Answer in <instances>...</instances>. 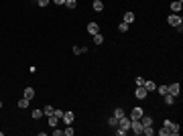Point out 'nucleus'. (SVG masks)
Instances as JSON below:
<instances>
[{
  "mask_svg": "<svg viewBox=\"0 0 183 136\" xmlns=\"http://www.w3.org/2000/svg\"><path fill=\"white\" fill-rule=\"evenodd\" d=\"M130 130H132V134H142V124H140V120H132V122H130Z\"/></svg>",
  "mask_w": 183,
  "mask_h": 136,
  "instance_id": "nucleus-1",
  "label": "nucleus"
},
{
  "mask_svg": "<svg viewBox=\"0 0 183 136\" xmlns=\"http://www.w3.org/2000/svg\"><path fill=\"white\" fill-rule=\"evenodd\" d=\"M167 20H169V25H171V27H179V25H181V16H179L177 12H173Z\"/></svg>",
  "mask_w": 183,
  "mask_h": 136,
  "instance_id": "nucleus-2",
  "label": "nucleus"
},
{
  "mask_svg": "<svg viewBox=\"0 0 183 136\" xmlns=\"http://www.w3.org/2000/svg\"><path fill=\"white\" fill-rule=\"evenodd\" d=\"M146 93H149V91H146V88H144V86H137V91H134L137 100H144V97H146Z\"/></svg>",
  "mask_w": 183,
  "mask_h": 136,
  "instance_id": "nucleus-3",
  "label": "nucleus"
},
{
  "mask_svg": "<svg viewBox=\"0 0 183 136\" xmlns=\"http://www.w3.org/2000/svg\"><path fill=\"white\" fill-rule=\"evenodd\" d=\"M130 122H132V120L124 116V118H120V120H118V126H120V128H124V130H130Z\"/></svg>",
  "mask_w": 183,
  "mask_h": 136,
  "instance_id": "nucleus-4",
  "label": "nucleus"
},
{
  "mask_svg": "<svg viewBox=\"0 0 183 136\" xmlns=\"http://www.w3.org/2000/svg\"><path fill=\"white\" fill-rule=\"evenodd\" d=\"M142 114H144V112H142V108H134V110L130 112V120H140V118H142Z\"/></svg>",
  "mask_w": 183,
  "mask_h": 136,
  "instance_id": "nucleus-5",
  "label": "nucleus"
},
{
  "mask_svg": "<svg viewBox=\"0 0 183 136\" xmlns=\"http://www.w3.org/2000/svg\"><path fill=\"white\" fill-rule=\"evenodd\" d=\"M73 118H75V114H73V112H63V118H61V120H63V122H65V126H67V124H71V122H73Z\"/></svg>",
  "mask_w": 183,
  "mask_h": 136,
  "instance_id": "nucleus-6",
  "label": "nucleus"
},
{
  "mask_svg": "<svg viewBox=\"0 0 183 136\" xmlns=\"http://www.w3.org/2000/svg\"><path fill=\"white\" fill-rule=\"evenodd\" d=\"M183 8V0H175V2H171V10L173 12H181Z\"/></svg>",
  "mask_w": 183,
  "mask_h": 136,
  "instance_id": "nucleus-7",
  "label": "nucleus"
},
{
  "mask_svg": "<svg viewBox=\"0 0 183 136\" xmlns=\"http://www.w3.org/2000/svg\"><path fill=\"white\" fill-rule=\"evenodd\" d=\"M88 33H92V37L100 33V27H98V22H90V25H88Z\"/></svg>",
  "mask_w": 183,
  "mask_h": 136,
  "instance_id": "nucleus-8",
  "label": "nucleus"
},
{
  "mask_svg": "<svg viewBox=\"0 0 183 136\" xmlns=\"http://www.w3.org/2000/svg\"><path fill=\"white\" fill-rule=\"evenodd\" d=\"M92 6H94V10H96V12H102V10H104V2H102V0H94V2H92Z\"/></svg>",
  "mask_w": 183,
  "mask_h": 136,
  "instance_id": "nucleus-9",
  "label": "nucleus"
},
{
  "mask_svg": "<svg viewBox=\"0 0 183 136\" xmlns=\"http://www.w3.org/2000/svg\"><path fill=\"white\" fill-rule=\"evenodd\" d=\"M122 22H126V25L134 22V12H126V14L122 16Z\"/></svg>",
  "mask_w": 183,
  "mask_h": 136,
  "instance_id": "nucleus-10",
  "label": "nucleus"
},
{
  "mask_svg": "<svg viewBox=\"0 0 183 136\" xmlns=\"http://www.w3.org/2000/svg\"><path fill=\"white\" fill-rule=\"evenodd\" d=\"M140 124H142V128H144V126H153V118L142 114V118H140Z\"/></svg>",
  "mask_w": 183,
  "mask_h": 136,
  "instance_id": "nucleus-11",
  "label": "nucleus"
},
{
  "mask_svg": "<svg viewBox=\"0 0 183 136\" xmlns=\"http://www.w3.org/2000/svg\"><path fill=\"white\" fill-rule=\"evenodd\" d=\"M167 88H169V93H173V95H177V93H179V90H181V88H179V83H171V86H167Z\"/></svg>",
  "mask_w": 183,
  "mask_h": 136,
  "instance_id": "nucleus-12",
  "label": "nucleus"
},
{
  "mask_svg": "<svg viewBox=\"0 0 183 136\" xmlns=\"http://www.w3.org/2000/svg\"><path fill=\"white\" fill-rule=\"evenodd\" d=\"M144 88H146V91H157V83L155 81H144Z\"/></svg>",
  "mask_w": 183,
  "mask_h": 136,
  "instance_id": "nucleus-13",
  "label": "nucleus"
},
{
  "mask_svg": "<svg viewBox=\"0 0 183 136\" xmlns=\"http://www.w3.org/2000/svg\"><path fill=\"white\" fill-rule=\"evenodd\" d=\"M124 116H126V114H124L122 108H116V110H114V118H116V120H120V118H124Z\"/></svg>",
  "mask_w": 183,
  "mask_h": 136,
  "instance_id": "nucleus-14",
  "label": "nucleus"
},
{
  "mask_svg": "<svg viewBox=\"0 0 183 136\" xmlns=\"http://www.w3.org/2000/svg\"><path fill=\"white\" fill-rule=\"evenodd\" d=\"M47 118H49V126H51V128H55V126H57V122H59V118H57V116H53V114H51V116H47Z\"/></svg>",
  "mask_w": 183,
  "mask_h": 136,
  "instance_id": "nucleus-15",
  "label": "nucleus"
},
{
  "mask_svg": "<svg viewBox=\"0 0 183 136\" xmlns=\"http://www.w3.org/2000/svg\"><path fill=\"white\" fill-rule=\"evenodd\" d=\"M102 43H104V37H102L100 33H98V35H94V45H96V47H100Z\"/></svg>",
  "mask_w": 183,
  "mask_h": 136,
  "instance_id": "nucleus-16",
  "label": "nucleus"
},
{
  "mask_svg": "<svg viewBox=\"0 0 183 136\" xmlns=\"http://www.w3.org/2000/svg\"><path fill=\"white\" fill-rule=\"evenodd\" d=\"M25 97H27V100H33V97H35V90H33V88H27V90H25Z\"/></svg>",
  "mask_w": 183,
  "mask_h": 136,
  "instance_id": "nucleus-17",
  "label": "nucleus"
},
{
  "mask_svg": "<svg viewBox=\"0 0 183 136\" xmlns=\"http://www.w3.org/2000/svg\"><path fill=\"white\" fill-rule=\"evenodd\" d=\"M29 102H31V100H27V97H23V100H18V108H20V110H25V108H29Z\"/></svg>",
  "mask_w": 183,
  "mask_h": 136,
  "instance_id": "nucleus-18",
  "label": "nucleus"
},
{
  "mask_svg": "<svg viewBox=\"0 0 183 136\" xmlns=\"http://www.w3.org/2000/svg\"><path fill=\"white\" fill-rule=\"evenodd\" d=\"M173 102H175V95H173V93H165V104H169V106H171Z\"/></svg>",
  "mask_w": 183,
  "mask_h": 136,
  "instance_id": "nucleus-19",
  "label": "nucleus"
},
{
  "mask_svg": "<svg viewBox=\"0 0 183 136\" xmlns=\"http://www.w3.org/2000/svg\"><path fill=\"white\" fill-rule=\"evenodd\" d=\"M169 134H179V124H171V128H169Z\"/></svg>",
  "mask_w": 183,
  "mask_h": 136,
  "instance_id": "nucleus-20",
  "label": "nucleus"
},
{
  "mask_svg": "<svg viewBox=\"0 0 183 136\" xmlns=\"http://www.w3.org/2000/svg\"><path fill=\"white\" fill-rule=\"evenodd\" d=\"M157 91H159L161 95H165V93H169V88H167V86H157Z\"/></svg>",
  "mask_w": 183,
  "mask_h": 136,
  "instance_id": "nucleus-21",
  "label": "nucleus"
},
{
  "mask_svg": "<svg viewBox=\"0 0 183 136\" xmlns=\"http://www.w3.org/2000/svg\"><path fill=\"white\" fill-rule=\"evenodd\" d=\"M53 110H55V108H51V106H45V108H43V116H51V114H53Z\"/></svg>",
  "mask_w": 183,
  "mask_h": 136,
  "instance_id": "nucleus-22",
  "label": "nucleus"
},
{
  "mask_svg": "<svg viewBox=\"0 0 183 136\" xmlns=\"http://www.w3.org/2000/svg\"><path fill=\"white\" fill-rule=\"evenodd\" d=\"M65 6H67V8H71V10H73V8H75V6H77V2H75V0H65Z\"/></svg>",
  "mask_w": 183,
  "mask_h": 136,
  "instance_id": "nucleus-23",
  "label": "nucleus"
},
{
  "mask_svg": "<svg viewBox=\"0 0 183 136\" xmlns=\"http://www.w3.org/2000/svg\"><path fill=\"white\" fill-rule=\"evenodd\" d=\"M73 132H75V130L71 128V124H67V128L63 130V134H67V136H73Z\"/></svg>",
  "mask_w": 183,
  "mask_h": 136,
  "instance_id": "nucleus-24",
  "label": "nucleus"
},
{
  "mask_svg": "<svg viewBox=\"0 0 183 136\" xmlns=\"http://www.w3.org/2000/svg\"><path fill=\"white\" fill-rule=\"evenodd\" d=\"M118 31H120V33H126V31H128V25H126V22H120V25H118Z\"/></svg>",
  "mask_w": 183,
  "mask_h": 136,
  "instance_id": "nucleus-25",
  "label": "nucleus"
},
{
  "mask_svg": "<svg viewBox=\"0 0 183 136\" xmlns=\"http://www.w3.org/2000/svg\"><path fill=\"white\" fill-rule=\"evenodd\" d=\"M73 53L75 55H82V53H86V47H73Z\"/></svg>",
  "mask_w": 183,
  "mask_h": 136,
  "instance_id": "nucleus-26",
  "label": "nucleus"
},
{
  "mask_svg": "<svg viewBox=\"0 0 183 136\" xmlns=\"http://www.w3.org/2000/svg\"><path fill=\"white\" fill-rule=\"evenodd\" d=\"M41 116H43V110H33V118L35 120H39Z\"/></svg>",
  "mask_w": 183,
  "mask_h": 136,
  "instance_id": "nucleus-27",
  "label": "nucleus"
},
{
  "mask_svg": "<svg viewBox=\"0 0 183 136\" xmlns=\"http://www.w3.org/2000/svg\"><path fill=\"white\" fill-rule=\"evenodd\" d=\"M53 116H57V118L61 120V118H63V110H53Z\"/></svg>",
  "mask_w": 183,
  "mask_h": 136,
  "instance_id": "nucleus-28",
  "label": "nucleus"
},
{
  "mask_svg": "<svg viewBox=\"0 0 183 136\" xmlns=\"http://www.w3.org/2000/svg\"><path fill=\"white\" fill-rule=\"evenodd\" d=\"M108 124H110V126H114V128H116V126H118V120H116V118H114V116H112V118H110V120H108Z\"/></svg>",
  "mask_w": 183,
  "mask_h": 136,
  "instance_id": "nucleus-29",
  "label": "nucleus"
},
{
  "mask_svg": "<svg viewBox=\"0 0 183 136\" xmlns=\"http://www.w3.org/2000/svg\"><path fill=\"white\" fill-rule=\"evenodd\" d=\"M126 132H128V130H124V128H120V126H118V130H116V134L118 136H124Z\"/></svg>",
  "mask_w": 183,
  "mask_h": 136,
  "instance_id": "nucleus-30",
  "label": "nucleus"
},
{
  "mask_svg": "<svg viewBox=\"0 0 183 136\" xmlns=\"http://www.w3.org/2000/svg\"><path fill=\"white\" fill-rule=\"evenodd\" d=\"M169 134V130H167V128H165V126H163V128H161V130H159V136H167Z\"/></svg>",
  "mask_w": 183,
  "mask_h": 136,
  "instance_id": "nucleus-31",
  "label": "nucleus"
},
{
  "mask_svg": "<svg viewBox=\"0 0 183 136\" xmlns=\"http://www.w3.org/2000/svg\"><path fill=\"white\" fill-rule=\"evenodd\" d=\"M171 124H173V122H171V120H165V122H163V126H165V128H167V130H169V128H171Z\"/></svg>",
  "mask_w": 183,
  "mask_h": 136,
  "instance_id": "nucleus-32",
  "label": "nucleus"
},
{
  "mask_svg": "<svg viewBox=\"0 0 183 136\" xmlns=\"http://www.w3.org/2000/svg\"><path fill=\"white\" fill-rule=\"evenodd\" d=\"M37 4H39V6H47V4H49V0H37Z\"/></svg>",
  "mask_w": 183,
  "mask_h": 136,
  "instance_id": "nucleus-33",
  "label": "nucleus"
},
{
  "mask_svg": "<svg viewBox=\"0 0 183 136\" xmlns=\"http://www.w3.org/2000/svg\"><path fill=\"white\" fill-rule=\"evenodd\" d=\"M137 86H144V79L142 77H137Z\"/></svg>",
  "mask_w": 183,
  "mask_h": 136,
  "instance_id": "nucleus-34",
  "label": "nucleus"
},
{
  "mask_svg": "<svg viewBox=\"0 0 183 136\" xmlns=\"http://www.w3.org/2000/svg\"><path fill=\"white\" fill-rule=\"evenodd\" d=\"M53 2H55V4H59V6H61V4H65V0H53Z\"/></svg>",
  "mask_w": 183,
  "mask_h": 136,
  "instance_id": "nucleus-35",
  "label": "nucleus"
},
{
  "mask_svg": "<svg viewBox=\"0 0 183 136\" xmlns=\"http://www.w3.org/2000/svg\"><path fill=\"white\" fill-rule=\"evenodd\" d=\"M0 108H2V100H0Z\"/></svg>",
  "mask_w": 183,
  "mask_h": 136,
  "instance_id": "nucleus-36",
  "label": "nucleus"
}]
</instances>
